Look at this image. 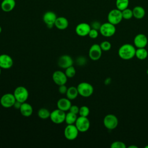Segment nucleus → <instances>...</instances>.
Here are the masks:
<instances>
[{
	"label": "nucleus",
	"instance_id": "obj_9",
	"mask_svg": "<svg viewBox=\"0 0 148 148\" xmlns=\"http://www.w3.org/2000/svg\"><path fill=\"white\" fill-rule=\"evenodd\" d=\"M104 126L108 130H113L116 128L119 124L117 117L113 114L106 115L103 120Z\"/></svg>",
	"mask_w": 148,
	"mask_h": 148
},
{
	"label": "nucleus",
	"instance_id": "obj_3",
	"mask_svg": "<svg viewBox=\"0 0 148 148\" xmlns=\"http://www.w3.org/2000/svg\"><path fill=\"white\" fill-rule=\"evenodd\" d=\"M13 95L16 101L21 103H24L28 99L29 97V92L27 88L25 87L18 86L14 89Z\"/></svg>",
	"mask_w": 148,
	"mask_h": 148
},
{
	"label": "nucleus",
	"instance_id": "obj_16",
	"mask_svg": "<svg viewBox=\"0 0 148 148\" xmlns=\"http://www.w3.org/2000/svg\"><path fill=\"white\" fill-rule=\"evenodd\" d=\"M13 65V60L9 55L7 54H2L0 55V67L2 69H9Z\"/></svg>",
	"mask_w": 148,
	"mask_h": 148
},
{
	"label": "nucleus",
	"instance_id": "obj_19",
	"mask_svg": "<svg viewBox=\"0 0 148 148\" xmlns=\"http://www.w3.org/2000/svg\"><path fill=\"white\" fill-rule=\"evenodd\" d=\"M20 112L22 116L25 117H30L33 113V108L31 105L25 102L21 103L20 108Z\"/></svg>",
	"mask_w": 148,
	"mask_h": 148
},
{
	"label": "nucleus",
	"instance_id": "obj_27",
	"mask_svg": "<svg viewBox=\"0 0 148 148\" xmlns=\"http://www.w3.org/2000/svg\"><path fill=\"white\" fill-rule=\"evenodd\" d=\"M50 113L51 112H50V111L47 109L42 108L38 110V116L40 119L45 120L48 118H50Z\"/></svg>",
	"mask_w": 148,
	"mask_h": 148
},
{
	"label": "nucleus",
	"instance_id": "obj_1",
	"mask_svg": "<svg viewBox=\"0 0 148 148\" xmlns=\"http://www.w3.org/2000/svg\"><path fill=\"white\" fill-rule=\"evenodd\" d=\"M135 47L129 43H125L120 47L118 50L119 56L123 60H128L135 56Z\"/></svg>",
	"mask_w": 148,
	"mask_h": 148
},
{
	"label": "nucleus",
	"instance_id": "obj_7",
	"mask_svg": "<svg viewBox=\"0 0 148 148\" xmlns=\"http://www.w3.org/2000/svg\"><path fill=\"white\" fill-rule=\"evenodd\" d=\"M65 112L57 108L50 113V119L53 123L60 124L65 121Z\"/></svg>",
	"mask_w": 148,
	"mask_h": 148
},
{
	"label": "nucleus",
	"instance_id": "obj_42",
	"mask_svg": "<svg viewBox=\"0 0 148 148\" xmlns=\"http://www.w3.org/2000/svg\"><path fill=\"white\" fill-rule=\"evenodd\" d=\"M145 148H148V145L146 146H145Z\"/></svg>",
	"mask_w": 148,
	"mask_h": 148
},
{
	"label": "nucleus",
	"instance_id": "obj_22",
	"mask_svg": "<svg viewBox=\"0 0 148 148\" xmlns=\"http://www.w3.org/2000/svg\"><path fill=\"white\" fill-rule=\"evenodd\" d=\"M133 17L136 19H142L145 15V10L140 6H136L132 9Z\"/></svg>",
	"mask_w": 148,
	"mask_h": 148
},
{
	"label": "nucleus",
	"instance_id": "obj_5",
	"mask_svg": "<svg viewBox=\"0 0 148 148\" xmlns=\"http://www.w3.org/2000/svg\"><path fill=\"white\" fill-rule=\"evenodd\" d=\"M99 31L102 36L105 37H111L115 34L116 29L114 25L107 22L101 25Z\"/></svg>",
	"mask_w": 148,
	"mask_h": 148
},
{
	"label": "nucleus",
	"instance_id": "obj_21",
	"mask_svg": "<svg viewBox=\"0 0 148 148\" xmlns=\"http://www.w3.org/2000/svg\"><path fill=\"white\" fill-rule=\"evenodd\" d=\"M69 25V22L66 18L60 16L58 17L55 21L54 26L58 29L64 30L68 28Z\"/></svg>",
	"mask_w": 148,
	"mask_h": 148
},
{
	"label": "nucleus",
	"instance_id": "obj_17",
	"mask_svg": "<svg viewBox=\"0 0 148 148\" xmlns=\"http://www.w3.org/2000/svg\"><path fill=\"white\" fill-rule=\"evenodd\" d=\"M148 43L147 36L143 34H139L136 35L134 39V43L137 48L145 47Z\"/></svg>",
	"mask_w": 148,
	"mask_h": 148
},
{
	"label": "nucleus",
	"instance_id": "obj_39",
	"mask_svg": "<svg viewBox=\"0 0 148 148\" xmlns=\"http://www.w3.org/2000/svg\"><path fill=\"white\" fill-rule=\"evenodd\" d=\"M2 27L0 26V34L2 32Z\"/></svg>",
	"mask_w": 148,
	"mask_h": 148
},
{
	"label": "nucleus",
	"instance_id": "obj_14",
	"mask_svg": "<svg viewBox=\"0 0 148 148\" xmlns=\"http://www.w3.org/2000/svg\"><path fill=\"white\" fill-rule=\"evenodd\" d=\"M91 25L86 23H81L77 24L75 28L76 34L80 36H86L88 35L91 29Z\"/></svg>",
	"mask_w": 148,
	"mask_h": 148
},
{
	"label": "nucleus",
	"instance_id": "obj_18",
	"mask_svg": "<svg viewBox=\"0 0 148 148\" xmlns=\"http://www.w3.org/2000/svg\"><path fill=\"white\" fill-rule=\"evenodd\" d=\"M72 105L71 100L67 98H62L58 100L57 102V108L64 112L68 111Z\"/></svg>",
	"mask_w": 148,
	"mask_h": 148
},
{
	"label": "nucleus",
	"instance_id": "obj_28",
	"mask_svg": "<svg viewBox=\"0 0 148 148\" xmlns=\"http://www.w3.org/2000/svg\"><path fill=\"white\" fill-rule=\"evenodd\" d=\"M64 72L68 78H72L75 76L76 71L75 68L73 65H72L66 68Z\"/></svg>",
	"mask_w": 148,
	"mask_h": 148
},
{
	"label": "nucleus",
	"instance_id": "obj_11",
	"mask_svg": "<svg viewBox=\"0 0 148 148\" xmlns=\"http://www.w3.org/2000/svg\"><path fill=\"white\" fill-rule=\"evenodd\" d=\"M102 49L98 44H93L88 51V56L92 61L98 60L102 56Z\"/></svg>",
	"mask_w": 148,
	"mask_h": 148
},
{
	"label": "nucleus",
	"instance_id": "obj_38",
	"mask_svg": "<svg viewBox=\"0 0 148 148\" xmlns=\"http://www.w3.org/2000/svg\"><path fill=\"white\" fill-rule=\"evenodd\" d=\"M128 147L129 148H137L138 147L136 146H135V145H131V146H129Z\"/></svg>",
	"mask_w": 148,
	"mask_h": 148
},
{
	"label": "nucleus",
	"instance_id": "obj_2",
	"mask_svg": "<svg viewBox=\"0 0 148 148\" xmlns=\"http://www.w3.org/2000/svg\"><path fill=\"white\" fill-rule=\"evenodd\" d=\"M79 95L83 97H89L94 92L92 86L87 82H81L77 86Z\"/></svg>",
	"mask_w": 148,
	"mask_h": 148
},
{
	"label": "nucleus",
	"instance_id": "obj_32",
	"mask_svg": "<svg viewBox=\"0 0 148 148\" xmlns=\"http://www.w3.org/2000/svg\"><path fill=\"white\" fill-rule=\"evenodd\" d=\"M110 147L111 148H125L126 146L124 142L121 141L117 140V141L113 142L111 144Z\"/></svg>",
	"mask_w": 148,
	"mask_h": 148
},
{
	"label": "nucleus",
	"instance_id": "obj_12",
	"mask_svg": "<svg viewBox=\"0 0 148 148\" xmlns=\"http://www.w3.org/2000/svg\"><path fill=\"white\" fill-rule=\"evenodd\" d=\"M52 79L53 82L58 86L63 84H66L68 77L65 72L61 71H56L52 75Z\"/></svg>",
	"mask_w": 148,
	"mask_h": 148
},
{
	"label": "nucleus",
	"instance_id": "obj_41",
	"mask_svg": "<svg viewBox=\"0 0 148 148\" xmlns=\"http://www.w3.org/2000/svg\"><path fill=\"white\" fill-rule=\"evenodd\" d=\"M146 73L148 75V69H147V71H146Z\"/></svg>",
	"mask_w": 148,
	"mask_h": 148
},
{
	"label": "nucleus",
	"instance_id": "obj_25",
	"mask_svg": "<svg viewBox=\"0 0 148 148\" xmlns=\"http://www.w3.org/2000/svg\"><path fill=\"white\" fill-rule=\"evenodd\" d=\"M77 119V116L76 114H75L69 111L67 113H66L65 122L67 124H75Z\"/></svg>",
	"mask_w": 148,
	"mask_h": 148
},
{
	"label": "nucleus",
	"instance_id": "obj_29",
	"mask_svg": "<svg viewBox=\"0 0 148 148\" xmlns=\"http://www.w3.org/2000/svg\"><path fill=\"white\" fill-rule=\"evenodd\" d=\"M122 16L123 19L125 20H130L133 17V12L132 10L128 9V8L121 11Z\"/></svg>",
	"mask_w": 148,
	"mask_h": 148
},
{
	"label": "nucleus",
	"instance_id": "obj_20",
	"mask_svg": "<svg viewBox=\"0 0 148 148\" xmlns=\"http://www.w3.org/2000/svg\"><path fill=\"white\" fill-rule=\"evenodd\" d=\"M16 6L15 0H3L1 3V8L5 12H10Z\"/></svg>",
	"mask_w": 148,
	"mask_h": 148
},
{
	"label": "nucleus",
	"instance_id": "obj_6",
	"mask_svg": "<svg viewBox=\"0 0 148 148\" xmlns=\"http://www.w3.org/2000/svg\"><path fill=\"white\" fill-rule=\"evenodd\" d=\"M123 19L121 11L117 8L111 10L108 14V22L114 25L119 24Z\"/></svg>",
	"mask_w": 148,
	"mask_h": 148
},
{
	"label": "nucleus",
	"instance_id": "obj_40",
	"mask_svg": "<svg viewBox=\"0 0 148 148\" xmlns=\"http://www.w3.org/2000/svg\"><path fill=\"white\" fill-rule=\"evenodd\" d=\"M1 69H2V68L0 67V75H1Z\"/></svg>",
	"mask_w": 148,
	"mask_h": 148
},
{
	"label": "nucleus",
	"instance_id": "obj_34",
	"mask_svg": "<svg viewBox=\"0 0 148 148\" xmlns=\"http://www.w3.org/2000/svg\"><path fill=\"white\" fill-rule=\"evenodd\" d=\"M69 112H72V113H73L75 114H79V108L77 106V105H72L71 108H69Z\"/></svg>",
	"mask_w": 148,
	"mask_h": 148
},
{
	"label": "nucleus",
	"instance_id": "obj_24",
	"mask_svg": "<svg viewBox=\"0 0 148 148\" xmlns=\"http://www.w3.org/2000/svg\"><path fill=\"white\" fill-rule=\"evenodd\" d=\"M148 52L145 47L143 48H138L136 49L135 51V57L140 60H143L147 57Z\"/></svg>",
	"mask_w": 148,
	"mask_h": 148
},
{
	"label": "nucleus",
	"instance_id": "obj_37",
	"mask_svg": "<svg viewBox=\"0 0 148 148\" xmlns=\"http://www.w3.org/2000/svg\"><path fill=\"white\" fill-rule=\"evenodd\" d=\"M21 102L17 101H16L15 103H14V105L13 107H14L15 109H20V107H21Z\"/></svg>",
	"mask_w": 148,
	"mask_h": 148
},
{
	"label": "nucleus",
	"instance_id": "obj_4",
	"mask_svg": "<svg viewBox=\"0 0 148 148\" xmlns=\"http://www.w3.org/2000/svg\"><path fill=\"white\" fill-rule=\"evenodd\" d=\"M79 130L75 124H67L64 131L65 138L69 140L76 139L79 135Z\"/></svg>",
	"mask_w": 148,
	"mask_h": 148
},
{
	"label": "nucleus",
	"instance_id": "obj_26",
	"mask_svg": "<svg viewBox=\"0 0 148 148\" xmlns=\"http://www.w3.org/2000/svg\"><path fill=\"white\" fill-rule=\"evenodd\" d=\"M129 0H116V6L117 9L122 11L128 7Z\"/></svg>",
	"mask_w": 148,
	"mask_h": 148
},
{
	"label": "nucleus",
	"instance_id": "obj_23",
	"mask_svg": "<svg viewBox=\"0 0 148 148\" xmlns=\"http://www.w3.org/2000/svg\"><path fill=\"white\" fill-rule=\"evenodd\" d=\"M65 95L66 98L70 100H73L76 99L79 95L77 87L71 86L68 87Z\"/></svg>",
	"mask_w": 148,
	"mask_h": 148
},
{
	"label": "nucleus",
	"instance_id": "obj_35",
	"mask_svg": "<svg viewBox=\"0 0 148 148\" xmlns=\"http://www.w3.org/2000/svg\"><path fill=\"white\" fill-rule=\"evenodd\" d=\"M68 90V87L65 84L59 86L58 91L61 94H65Z\"/></svg>",
	"mask_w": 148,
	"mask_h": 148
},
{
	"label": "nucleus",
	"instance_id": "obj_15",
	"mask_svg": "<svg viewBox=\"0 0 148 148\" xmlns=\"http://www.w3.org/2000/svg\"><path fill=\"white\" fill-rule=\"evenodd\" d=\"M57 64L60 68L65 69L68 67L73 65V60L70 56L65 54L59 57Z\"/></svg>",
	"mask_w": 148,
	"mask_h": 148
},
{
	"label": "nucleus",
	"instance_id": "obj_33",
	"mask_svg": "<svg viewBox=\"0 0 148 148\" xmlns=\"http://www.w3.org/2000/svg\"><path fill=\"white\" fill-rule=\"evenodd\" d=\"M88 35L91 39H96L98 36V31L97 29L91 28Z\"/></svg>",
	"mask_w": 148,
	"mask_h": 148
},
{
	"label": "nucleus",
	"instance_id": "obj_10",
	"mask_svg": "<svg viewBox=\"0 0 148 148\" xmlns=\"http://www.w3.org/2000/svg\"><path fill=\"white\" fill-rule=\"evenodd\" d=\"M16 98L12 93H6L3 94L0 99L1 105L5 108H10L13 106L16 102Z\"/></svg>",
	"mask_w": 148,
	"mask_h": 148
},
{
	"label": "nucleus",
	"instance_id": "obj_30",
	"mask_svg": "<svg viewBox=\"0 0 148 148\" xmlns=\"http://www.w3.org/2000/svg\"><path fill=\"white\" fill-rule=\"evenodd\" d=\"M90 114V109L86 106H82L79 108V114L80 116L87 117Z\"/></svg>",
	"mask_w": 148,
	"mask_h": 148
},
{
	"label": "nucleus",
	"instance_id": "obj_36",
	"mask_svg": "<svg viewBox=\"0 0 148 148\" xmlns=\"http://www.w3.org/2000/svg\"><path fill=\"white\" fill-rule=\"evenodd\" d=\"M101 25L99 24V22H97V21H95L92 24V25H91V28H94V29H99V28L101 27Z\"/></svg>",
	"mask_w": 148,
	"mask_h": 148
},
{
	"label": "nucleus",
	"instance_id": "obj_8",
	"mask_svg": "<svg viewBox=\"0 0 148 148\" xmlns=\"http://www.w3.org/2000/svg\"><path fill=\"white\" fill-rule=\"evenodd\" d=\"M75 125L79 132H85L89 130L90 127V122L87 117L79 116V117H77Z\"/></svg>",
	"mask_w": 148,
	"mask_h": 148
},
{
	"label": "nucleus",
	"instance_id": "obj_31",
	"mask_svg": "<svg viewBox=\"0 0 148 148\" xmlns=\"http://www.w3.org/2000/svg\"><path fill=\"white\" fill-rule=\"evenodd\" d=\"M99 45H100V47H101L102 50L104 51H109L111 49V47H112L111 43L107 40L102 42Z\"/></svg>",
	"mask_w": 148,
	"mask_h": 148
},
{
	"label": "nucleus",
	"instance_id": "obj_13",
	"mask_svg": "<svg viewBox=\"0 0 148 148\" xmlns=\"http://www.w3.org/2000/svg\"><path fill=\"white\" fill-rule=\"evenodd\" d=\"M57 17L56 14L52 11L45 12L43 16V21L47 25V28H51L54 25Z\"/></svg>",
	"mask_w": 148,
	"mask_h": 148
}]
</instances>
